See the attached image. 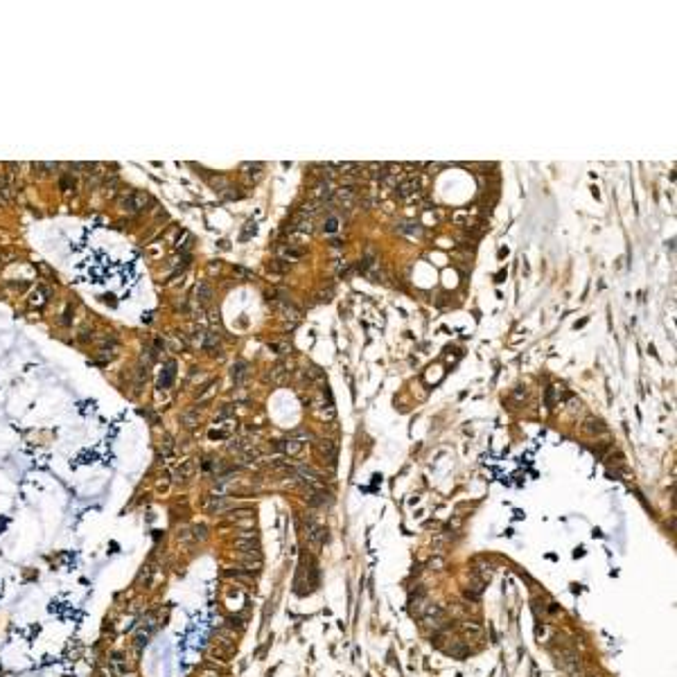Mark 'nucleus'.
<instances>
[{"mask_svg": "<svg viewBox=\"0 0 677 677\" xmlns=\"http://www.w3.org/2000/svg\"><path fill=\"white\" fill-rule=\"evenodd\" d=\"M192 530H183V533H178V540H181V542H192V540H194V537H192Z\"/></svg>", "mask_w": 677, "mask_h": 677, "instance_id": "40", "label": "nucleus"}, {"mask_svg": "<svg viewBox=\"0 0 677 677\" xmlns=\"http://www.w3.org/2000/svg\"><path fill=\"white\" fill-rule=\"evenodd\" d=\"M278 447L285 451V454H289V456H296V454H300V451H303L305 445H303V442H298V440H294V438H287V440H282Z\"/></svg>", "mask_w": 677, "mask_h": 677, "instance_id": "17", "label": "nucleus"}, {"mask_svg": "<svg viewBox=\"0 0 677 677\" xmlns=\"http://www.w3.org/2000/svg\"><path fill=\"white\" fill-rule=\"evenodd\" d=\"M246 368H249V366H246V361H237L235 366H233V370H231L233 382H235V384H242V382H244V377L249 375V370H246Z\"/></svg>", "mask_w": 677, "mask_h": 677, "instance_id": "21", "label": "nucleus"}, {"mask_svg": "<svg viewBox=\"0 0 677 677\" xmlns=\"http://www.w3.org/2000/svg\"><path fill=\"white\" fill-rule=\"evenodd\" d=\"M332 246H334V249H341V246H343V242H341V240H332Z\"/></svg>", "mask_w": 677, "mask_h": 677, "instance_id": "45", "label": "nucleus"}, {"mask_svg": "<svg viewBox=\"0 0 677 677\" xmlns=\"http://www.w3.org/2000/svg\"><path fill=\"white\" fill-rule=\"evenodd\" d=\"M429 567H431V569H436V571H440L442 567H445V560H442V558H433L431 562H429Z\"/></svg>", "mask_w": 677, "mask_h": 677, "instance_id": "38", "label": "nucleus"}, {"mask_svg": "<svg viewBox=\"0 0 677 677\" xmlns=\"http://www.w3.org/2000/svg\"><path fill=\"white\" fill-rule=\"evenodd\" d=\"M48 298H50V289H45L43 285H39V287H36V289L30 294V303L36 305V307H43V305L48 303Z\"/></svg>", "mask_w": 677, "mask_h": 677, "instance_id": "15", "label": "nucleus"}, {"mask_svg": "<svg viewBox=\"0 0 677 677\" xmlns=\"http://www.w3.org/2000/svg\"><path fill=\"white\" fill-rule=\"evenodd\" d=\"M59 187H61V190H75V178L70 176V174H66V176H61Z\"/></svg>", "mask_w": 677, "mask_h": 677, "instance_id": "34", "label": "nucleus"}, {"mask_svg": "<svg viewBox=\"0 0 677 677\" xmlns=\"http://www.w3.org/2000/svg\"><path fill=\"white\" fill-rule=\"evenodd\" d=\"M149 203H152V196L145 190H131L118 196V208L127 215H140V212L147 210Z\"/></svg>", "mask_w": 677, "mask_h": 677, "instance_id": "1", "label": "nucleus"}, {"mask_svg": "<svg viewBox=\"0 0 677 677\" xmlns=\"http://www.w3.org/2000/svg\"><path fill=\"white\" fill-rule=\"evenodd\" d=\"M289 438H294V440H298V442H303V445H305V442L312 440L314 436H312V433H309L307 429H296V431L289 433Z\"/></svg>", "mask_w": 677, "mask_h": 677, "instance_id": "31", "label": "nucleus"}, {"mask_svg": "<svg viewBox=\"0 0 677 677\" xmlns=\"http://www.w3.org/2000/svg\"><path fill=\"white\" fill-rule=\"evenodd\" d=\"M395 233L416 237V235H420V233H422V226L418 224V221H413V219H402V221H398V224H395Z\"/></svg>", "mask_w": 677, "mask_h": 677, "instance_id": "9", "label": "nucleus"}, {"mask_svg": "<svg viewBox=\"0 0 677 677\" xmlns=\"http://www.w3.org/2000/svg\"><path fill=\"white\" fill-rule=\"evenodd\" d=\"M314 449H316V456L323 463H334V458H337V445L330 438H319L314 442Z\"/></svg>", "mask_w": 677, "mask_h": 677, "instance_id": "6", "label": "nucleus"}, {"mask_svg": "<svg viewBox=\"0 0 677 677\" xmlns=\"http://www.w3.org/2000/svg\"><path fill=\"white\" fill-rule=\"evenodd\" d=\"M199 677H221V675L215 671V668H208V666H206V668H201V673H199Z\"/></svg>", "mask_w": 677, "mask_h": 677, "instance_id": "37", "label": "nucleus"}, {"mask_svg": "<svg viewBox=\"0 0 677 677\" xmlns=\"http://www.w3.org/2000/svg\"><path fill=\"white\" fill-rule=\"evenodd\" d=\"M280 255L285 257V260H300V257L305 255V249H300V246H282L280 249Z\"/></svg>", "mask_w": 677, "mask_h": 677, "instance_id": "18", "label": "nucleus"}, {"mask_svg": "<svg viewBox=\"0 0 677 677\" xmlns=\"http://www.w3.org/2000/svg\"><path fill=\"white\" fill-rule=\"evenodd\" d=\"M235 273L244 275V278H253V273H251V271H246V269H242V266H237V269H235Z\"/></svg>", "mask_w": 677, "mask_h": 677, "instance_id": "42", "label": "nucleus"}, {"mask_svg": "<svg viewBox=\"0 0 677 677\" xmlns=\"http://www.w3.org/2000/svg\"><path fill=\"white\" fill-rule=\"evenodd\" d=\"M338 224H341V221H338V217L337 215H330L328 219L323 221V231L328 233V235H332V233L338 231Z\"/></svg>", "mask_w": 677, "mask_h": 677, "instance_id": "26", "label": "nucleus"}, {"mask_svg": "<svg viewBox=\"0 0 677 677\" xmlns=\"http://www.w3.org/2000/svg\"><path fill=\"white\" fill-rule=\"evenodd\" d=\"M418 190H420V181H418V178H407V181L395 185V194H398L400 199H409V196L416 194Z\"/></svg>", "mask_w": 677, "mask_h": 677, "instance_id": "8", "label": "nucleus"}, {"mask_svg": "<svg viewBox=\"0 0 677 677\" xmlns=\"http://www.w3.org/2000/svg\"><path fill=\"white\" fill-rule=\"evenodd\" d=\"M122 677H136V675H133V673H129V675H122Z\"/></svg>", "mask_w": 677, "mask_h": 677, "instance_id": "46", "label": "nucleus"}, {"mask_svg": "<svg viewBox=\"0 0 677 677\" xmlns=\"http://www.w3.org/2000/svg\"><path fill=\"white\" fill-rule=\"evenodd\" d=\"M226 508H228V501H226L224 497H210L208 504H206V510L210 512V515H217V512L226 510Z\"/></svg>", "mask_w": 677, "mask_h": 677, "instance_id": "16", "label": "nucleus"}, {"mask_svg": "<svg viewBox=\"0 0 677 677\" xmlns=\"http://www.w3.org/2000/svg\"><path fill=\"white\" fill-rule=\"evenodd\" d=\"M99 677H118V673H115V668H113V666L104 664V666H99Z\"/></svg>", "mask_w": 677, "mask_h": 677, "instance_id": "35", "label": "nucleus"}, {"mask_svg": "<svg viewBox=\"0 0 677 677\" xmlns=\"http://www.w3.org/2000/svg\"><path fill=\"white\" fill-rule=\"evenodd\" d=\"M332 294H334L332 285H328V289L321 287V289L316 291V303H330V300H332Z\"/></svg>", "mask_w": 677, "mask_h": 677, "instance_id": "29", "label": "nucleus"}, {"mask_svg": "<svg viewBox=\"0 0 677 677\" xmlns=\"http://www.w3.org/2000/svg\"><path fill=\"white\" fill-rule=\"evenodd\" d=\"M226 576H228V578H235V580H240V583H246V585H251V583H253V576L240 574V571H228V574H226Z\"/></svg>", "mask_w": 677, "mask_h": 677, "instance_id": "32", "label": "nucleus"}, {"mask_svg": "<svg viewBox=\"0 0 677 677\" xmlns=\"http://www.w3.org/2000/svg\"><path fill=\"white\" fill-rule=\"evenodd\" d=\"M285 375H287V366H285V363H275L273 368H271V373L266 375L264 379H266V382L271 379L273 384H278V382H282V377H285Z\"/></svg>", "mask_w": 677, "mask_h": 677, "instance_id": "22", "label": "nucleus"}, {"mask_svg": "<svg viewBox=\"0 0 677 677\" xmlns=\"http://www.w3.org/2000/svg\"><path fill=\"white\" fill-rule=\"evenodd\" d=\"M181 422H183V427L194 429L196 424H199V411H185L181 416Z\"/></svg>", "mask_w": 677, "mask_h": 677, "instance_id": "23", "label": "nucleus"}, {"mask_svg": "<svg viewBox=\"0 0 677 677\" xmlns=\"http://www.w3.org/2000/svg\"><path fill=\"white\" fill-rule=\"evenodd\" d=\"M289 269H291V262H287V260H273V262H269V271H273V273H287Z\"/></svg>", "mask_w": 677, "mask_h": 677, "instance_id": "24", "label": "nucleus"}, {"mask_svg": "<svg viewBox=\"0 0 677 677\" xmlns=\"http://www.w3.org/2000/svg\"><path fill=\"white\" fill-rule=\"evenodd\" d=\"M192 537H194V540H199V542H203L208 537V528H206V526H194V528H192Z\"/></svg>", "mask_w": 677, "mask_h": 677, "instance_id": "33", "label": "nucleus"}, {"mask_svg": "<svg viewBox=\"0 0 677 677\" xmlns=\"http://www.w3.org/2000/svg\"><path fill=\"white\" fill-rule=\"evenodd\" d=\"M57 167V163H32V169H34V176H45V169H54Z\"/></svg>", "mask_w": 677, "mask_h": 677, "instance_id": "27", "label": "nucleus"}, {"mask_svg": "<svg viewBox=\"0 0 677 677\" xmlns=\"http://www.w3.org/2000/svg\"><path fill=\"white\" fill-rule=\"evenodd\" d=\"M217 637L221 639V643H231V641H235V639H237V632H235V630L219 628V630H217Z\"/></svg>", "mask_w": 677, "mask_h": 677, "instance_id": "30", "label": "nucleus"}, {"mask_svg": "<svg viewBox=\"0 0 677 677\" xmlns=\"http://www.w3.org/2000/svg\"><path fill=\"white\" fill-rule=\"evenodd\" d=\"M312 194L316 196V201H319V203H325V201H330V199H332L334 190H332V185H330V181H319L314 185V190H312Z\"/></svg>", "mask_w": 677, "mask_h": 677, "instance_id": "10", "label": "nucleus"}, {"mask_svg": "<svg viewBox=\"0 0 677 677\" xmlns=\"http://www.w3.org/2000/svg\"><path fill=\"white\" fill-rule=\"evenodd\" d=\"M16 183H14V174H5L0 176V206H11L16 201Z\"/></svg>", "mask_w": 677, "mask_h": 677, "instance_id": "4", "label": "nucleus"}, {"mask_svg": "<svg viewBox=\"0 0 677 677\" xmlns=\"http://www.w3.org/2000/svg\"><path fill=\"white\" fill-rule=\"evenodd\" d=\"M208 655H210V659H212V657H226L228 653H226V650H221V648H210V650H208Z\"/></svg>", "mask_w": 677, "mask_h": 677, "instance_id": "39", "label": "nucleus"}, {"mask_svg": "<svg viewBox=\"0 0 677 677\" xmlns=\"http://www.w3.org/2000/svg\"><path fill=\"white\" fill-rule=\"evenodd\" d=\"M242 174H246L249 178H260L262 176V165L260 163H242Z\"/></svg>", "mask_w": 677, "mask_h": 677, "instance_id": "19", "label": "nucleus"}, {"mask_svg": "<svg viewBox=\"0 0 677 677\" xmlns=\"http://www.w3.org/2000/svg\"><path fill=\"white\" fill-rule=\"evenodd\" d=\"M219 345V334L217 332H206L203 334V348L206 350H215Z\"/></svg>", "mask_w": 677, "mask_h": 677, "instance_id": "25", "label": "nucleus"}, {"mask_svg": "<svg viewBox=\"0 0 677 677\" xmlns=\"http://www.w3.org/2000/svg\"><path fill=\"white\" fill-rule=\"evenodd\" d=\"M174 375H176V361H169L165 363V373H161V382H158V388H169L174 382Z\"/></svg>", "mask_w": 677, "mask_h": 677, "instance_id": "11", "label": "nucleus"}, {"mask_svg": "<svg viewBox=\"0 0 677 677\" xmlns=\"http://www.w3.org/2000/svg\"><path fill=\"white\" fill-rule=\"evenodd\" d=\"M271 307H273L275 312H278V314H282V316H285V319H294V321H298V319H300V314H303V312H300V309L296 307L294 303H291V298H285V300H275V303H271Z\"/></svg>", "mask_w": 677, "mask_h": 677, "instance_id": "7", "label": "nucleus"}, {"mask_svg": "<svg viewBox=\"0 0 677 677\" xmlns=\"http://www.w3.org/2000/svg\"><path fill=\"white\" fill-rule=\"evenodd\" d=\"M553 655H555V662H558L564 671L569 673L571 677H587V675H585V666H583V662H580L578 653H574V650H569V648H558Z\"/></svg>", "mask_w": 677, "mask_h": 677, "instance_id": "2", "label": "nucleus"}, {"mask_svg": "<svg viewBox=\"0 0 677 677\" xmlns=\"http://www.w3.org/2000/svg\"><path fill=\"white\" fill-rule=\"evenodd\" d=\"M235 549L240 551L242 555H249V558H262L260 553V542L253 537L251 530H242L240 535L235 537Z\"/></svg>", "mask_w": 677, "mask_h": 677, "instance_id": "3", "label": "nucleus"}, {"mask_svg": "<svg viewBox=\"0 0 677 677\" xmlns=\"http://www.w3.org/2000/svg\"><path fill=\"white\" fill-rule=\"evenodd\" d=\"M231 413H233V409H231V407H228V404H226V407H224V409H221L219 418H226V416H231Z\"/></svg>", "mask_w": 677, "mask_h": 677, "instance_id": "43", "label": "nucleus"}, {"mask_svg": "<svg viewBox=\"0 0 677 677\" xmlns=\"http://www.w3.org/2000/svg\"><path fill=\"white\" fill-rule=\"evenodd\" d=\"M512 398H515V400H521V398H526V386H519V388H517V391H515V393H512Z\"/></svg>", "mask_w": 677, "mask_h": 677, "instance_id": "41", "label": "nucleus"}, {"mask_svg": "<svg viewBox=\"0 0 677 677\" xmlns=\"http://www.w3.org/2000/svg\"><path fill=\"white\" fill-rule=\"evenodd\" d=\"M305 537H307V542L314 546V549H319V546L323 544L325 530L314 517H307V519H305Z\"/></svg>", "mask_w": 677, "mask_h": 677, "instance_id": "5", "label": "nucleus"}, {"mask_svg": "<svg viewBox=\"0 0 677 677\" xmlns=\"http://www.w3.org/2000/svg\"><path fill=\"white\" fill-rule=\"evenodd\" d=\"M192 472H194V463H192V461H185V463H183V467H178V470L174 472V481H176V483L187 481V476H190Z\"/></svg>", "mask_w": 677, "mask_h": 677, "instance_id": "20", "label": "nucleus"}, {"mask_svg": "<svg viewBox=\"0 0 677 677\" xmlns=\"http://www.w3.org/2000/svg\"><path fill=\"white\" fill-rule=\"evenodd\" d=\"M240 567H242V571H246V574H255V571L262 569V558H249V555H242V558H240Z\"/></svg>", "mask_w": 677, "mask_h": 677, "instance_id": "12", "label": "nucleus"}, {"mask_svg": "<svg viewBox=\"0 0 677 677\" xmlns=\"http://www.w3.org/2000/svg\"><path fill=\"white\" fill-rule=\"evenodd\" d=\"M350 271H352V266L345 264V262H343V264H338L337 273H338V278H345V275H350Z\"/></svg>", "mask_w": 677, "mask_h": 677, "instance_id": "36", "label": "nucleus"}, {"mask_svg": "<svg viewBox=\"0 0 677 677\" xmlns=\"http://www.w3.org/2000/svg\"><path fill=\"white\" fill-rule=\"evenodd\" d=\"M61 323H64V325H68V323H70V307L64 312V319H61Z\"/></svg>", "mask_w": 677, "mask_h": 677, "instance_id": "44", "label": "nucleus"}, {"mask_svg": "<svg viewBox=\"0 0 677 677\" xmlns=\"http://www.w3.org/2000/svg\"><path fill=\"white\" fill-rule=\"evenodd\" d=\"M583 431L589 433V436H594V433H603L605 431V424L600 418H587L583 424Z\"/></svg>", "mask_w": 677, "mask_h": 677, "instance_id": "14", "label": "nucleus"}, {"mask_svg": "<svg viewBox=\"0 0 677 677\" xmlns=\"http://www.w3.org/2000/svg\"><path fill=\"white\" fill-rule=\"evenodd\" d=\"M196 300L201 305H208L212 300V287L210 282H206V280H201L199 285H196Z\"/></svg>", "mask_w": 677, "mask_h": 677, "instance_id": "13", "label": "nucleus"}, {"mask_svg": "<svg viewBox=\"0 0 677 677\" xmlns=\"http://www.w3.org/2000/svg\"><path fill=\"white\" fill-rule=\"evenodd\" d=\"M269 350H273L275 354H289L291 345L287 341H273V343H269Z\"/></svg>", "mask_w": 677, "mask_h": 677, "instance_id": "28", "label": "nucleus"}]
</instances>
